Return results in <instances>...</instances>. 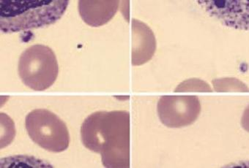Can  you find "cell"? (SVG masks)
<instances>
[{
    "instance_id": "cell-1",
    "label": "cell",
    "mask_w": 249,
    "mask_h": 168,
    "mask_svg": "<svg viewBox=\"0 0 249 168\" xmlns=\"http://www.w3.org/2000/svg\"><path fill=\"white\" fill-rule=\"evenodd\" d=\"M130 114L125 111H98L81 127L84 146L101 155L107 168H130Z\"/></svg>"
},
{
    "instance_id": "cell-8",
    "label": "cell",
    "mask_w": 249,
    "mask_h": 168,
    "mask_svg": "<svg viewBox=\"0 0 249 168\" xmlns=\"http://www.w3.org/2000/svg\"><path fill=\"white\" fill-rule=\"evenodd\" d=\"M118 0H80L79 12L82 20L92 27L107 24L118 11Z\"/></svg>"
},
{
    "instance_id": "cell-4",
    "label": "cell",
    "mask_w": 249,
    "mask_h": 168,
    "mask_svg": "<svg viewBox=\"0 0 249 168\" xmlns=\"http://www.w3.org/2000/svg\"><path fill=\"white\" fill-rule=\"evenodd\" d=\"M25 127L32 140L45 150L60 153L69 148L70 134L66 123L49 110L29 113Z\"/></svg>"
},
{
    "instance_id": "cell-2",
    "label": "cell",
    "mask_w": 249,
    "mask_h": 168,
    "mask_svg": "<svg viewBox=\"0 0 249 168\" xmlns=\"http://www.w3.org/2000/svg\"><path fill=\"white\" fill-rule=\"evenodd\" d=\"M69 0H0V30L18 33L52 25L62 18Z\"/></svg>"
},
{
    "instance_id": "cell-5",
    "label": "cell",
    "mask_w": 249,
    "mask_h": 168,
    "mask_svg": "<svg viewBox=\"0 0 249 168\" xmlns=\"http://www.w3.org/2000/svg\"><path fill=\"white\" fill-rule=\"evenodd\" d=\"M158 115L162 124L170 128L192 125L201 112V103L196 96L166 95L159 99Z\"/></svg>"
},
{
    "instance_id": "cell-6",
    "label": "cell",
    "mask_w": 249,
    "mask_h": 168,
    "mask_svg": "<svg viewBox=\"0 0 249 168\" xmlns=\"http://www.w3.org/2000/svg\"><path fill=\"white\" fill-rule=\"evenodd\" d=\"M198 3L211 17L226 27L240 30L249 29V1L242 0H202Z\"/></svg>"
},
{
    "instance_id": "cell-10",
    "label": "cell",
    "mask_w": 249,
    "mask_h": 168,
    "mask_svg": "<svg viewBox=\"0 0 249 168\" xmlns=\"http://www.w3.org/2000/svg\"><path fill=\"white\" fill-rule=\"evenodd\" d=\"M213 92V90L208 83L197 78H192L181 83L175 90V92Z\"/></svg>"
},
{
    "instance_id": "cell-3",
    "label": "cell",
    "mask_w": 249,
    "mask_h": 168,
    "mask_svg": "<svg viewBox=\"0 0 249 168\" xmlns=\"http://www.w3.org/2000/svg\"><path fill=\"white\" fill-rule=\"evenodd\" d=\"M18 72L27 87L39 92L46 90L54 84L59 73L56 55L48 46L34 45L20 56Z\"/></svg>"
},
{
    "instance_id": "cell-9",
    "label": "cell",
    "mask_w": 249,
    "mask_h": 168,
    "mask_svg": "<svg viewBox=\"0 0 249 168\" xmlns=\"http://www.w3.org/2000/svg\"><path fill=\"white\" fill-rule=\"evenodd\" d=\"M214 89L217 92H249V87L237 78H225L212 81Z\"/></svg>"
},
{
    "instance_id": "cell-7",
    "label": "cell",
    "mask_w": 249,
    "mask_h": 168,
    "mask_svg": "<svg viewBox=\"0 0 249 168\" xmlns=\"http://www.w3.org/2000/svg\"><path fill=\"white\" fill-rule=\"evenodd\" d=\"M156 50V40L151 29L140 20H132L133 66H140L151 60Z\"/></svg>"
}]
</instances>
